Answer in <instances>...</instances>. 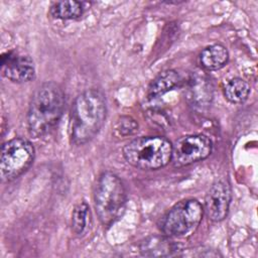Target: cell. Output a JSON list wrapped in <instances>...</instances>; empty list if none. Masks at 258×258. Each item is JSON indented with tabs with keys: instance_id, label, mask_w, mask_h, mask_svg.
Here are the masks:
<instances>
[{
	"instance_id": "obj_8",
	"label": "cell",
	"mask_w": 258,
	"mask_h": 258,
	"mask_svg": "<svg viewBox=\"0 0 258 258\" xmlns=\"http://www.w3.org/2000/svg\"><path fill=\"white\" fill-rule=\"evenodd\" d=\"M232 200L231 185L226 179L216 180L205 197V212L212 222L223 221L230 209Z\"/></svg>"
},
{
	"instance_id": "obj_7",
	"label": "cell",
	"mask_w": 258,
	"mask_h": 258,
	"mask_svg": "<svg viewBox=\"0 0 258 258\" xmlns=\"http://www.w3.org/2000/svg\"><path fill=\"white\" fill-rule=\"evenodd\" d=\"M213 150L211 139L203 134L185 135L172 144L171 163L180 168L208 158Z\"/></svg>"
},
{
	"instance_id": "obj_2",
	"label": "cell",
	"mask_w": 258,
	"mask_h": 258,
	"mask_svg": "<svg viewBox=\"0 0 258 258\" xmlns=\"http://www.w3.org/2000/svg\"><path fill=\"white\" fill-rule=\"evenodd\" d=\"M64 93L54 82L41 84L32 94L27 111L28 133L33 138L48 134L58 123L64 108Z\"/></svg>"
},
{
	"instance_id": "obj_11",
	"label": "cell",
	"mask_w": 258,
	"mask_h": 258,
	"mask_svg": "<svg viewBox=\"0 0 258 258\" xmlns=\"http://www.w3.org/2000/svg\"><path fill=\"white\" fill-rule=\"evenodd\" d=\"M179 247L170 237L153 235L143 239L139 244V251L146 257H166L177 254Z\"/></svg>"
},
{
	"instance_id": "obj_10",
	"label": "cell",
	"mask_w": 258,
	"mask_h": 258,
	"mask_svg": "<svg viewBox=\"0 0 258 258\" xmlns=\"http://www.w3.org/2000/svg\"><path fill=\"white\" fill-rule=\"evenodd\" d=\"M187 98L197 108L208 107L213 99V88L210 80L205 75L194 74L187 81Z\"/></svg>"
},
{
	"instance_id": "obj_15",
	"label": "cell",
	"mask_w": 258,
	"mask_h": 258,
	"mask_svg": "<svg viewBox=\"0 0 258 258\" xmlns=\"http://www.w3.org/2000/svg\"><path fill=\"white\" fill-rule=\"evenodd\" d=\"M250 85L241 78H234L227 82L224 87V96L232 104L244 103L250 94Z\"/></svg>"
},
{
	"instance_id": "obj_4",
	"label": "cell",
	"mask_w": 258,
	"mask_h": 258,
	"mask_svg": "<svg viewBox=\"0 0 258 258\" xmlns=\"http://www.w3.org/2000/svg\"><path fill=\"white\" fill-rule=\"evenodd\" d=\"M94 204L99 221L106 227L122 216L126 205V189L118 175L105 171L99 176L94 190Z\"/></svg>"
},
{
	"instance_id": "obj_9",
	"label": "cell",
	"mask_w": 258,
	"mask_h": 258,
	"mask_svg": "<svg viewBox=\"0 0 258 258\" xmlns=\"http://www.w3.org/2000/svg\"><path fill=\"white\" fill-rule=\"evenodd\" d=\"M2 75L15 83L30 82L35 78V68L32 58L26 54L8 51L1 56Z\"/></svg>"
},
{
	"instance_id": "obj_12",
	"label": "cell",
	"mask_w": 258,
	"mask_h": 258,
	"mask_svg": "<svg viewBox=\"0 0 258 258\" xmlns=\"http://www.w3.org/2000/svg\"><path fill=\"white\" fill-rule=\"evenodd\" d=\"M184 84L182 76L175 70H167L160 73L149 85L147 96L150 100L159 98L160 96L180 88Z\"/></svg>"
},
{
	"instance_id": "obj_13",
	"label": "cell",
	"mask_w": 258,
	"mask_h": 258,
	"mask_svg": "<svg viewBox=\"0 0 258 258\" xmlns=\"http://www.w3.org/2000/svg\"><path fill=\"white\" fill-rule=\"evenodd\" d=\"M228 49L220 43L205 47L200 54V62L207 71H217L222 69L228 62Z\"/></svg>"
},
{
	"instance_id": "obj_17",
	"label": "cell",
	"mask_w": 258,
	"mask_h": 258,
	"mask_svg": "<svg viewBox=\"0 0 258 258\" xmlns=\"http://www.w3.org/2000/svg\"><path fill=\"white\" fill-rule=\"evenodd\" d=\"M114 133L119 137H127L138 131V123L130 116H120L114 126Z\"/></svg>"
},
{
	"instance_id": "obj_5",
	"label": "cell",
	"mask_w": 258,
	"mask_h": 258,
	"mask_svg": "<svg viewBox=\"0 0 258 258\" xmlns=\"http://www.w3.org/2000/svg\"><path fill=\"white\" fill-rule=\"evenodd\" d=\"M204 209L196 199H184L177 202L162 218L160 229L170 238L190 234L200 225Z\"/></svg>"
},
{
	"instance_id": "obj_6",
	"label": "cell",
	"mask_w": 258,
	"mask_h": 258,
	"mask_svg": "<svg viewBox=\"0 0 258 258\" xmlns=\"http://www.w3.org/2000/svg\"><path fill=\"white\" fill-rule=\"evenodd\" d=\"M35 150L32 143L22 137L6 141L1 150L0 175L3 181H11L24 173L32 164Z\"/></svg>"
},
{
	"instance_id": "obj_14",
	"label": "cell",
	"mask_w": 258,
	"mask_h": 258,
	"mask_svg": "<svg viewBox=\"0 0 258 258\" xmlns=\"http://www.w3.org/2000/svg\"><path fill=\"white\" fill-rule=\"evenodd\" d=\"M90 3L79 1H58L53 2L49 7V14L56 19L71 20L82 16L86 10V6Z\"/></svg>"
},
{
	"instance_id": "obj_16",
	"label": "cell",
	"mask_w": 258,
	"mask_h": 258,
	"mask_svg": "<svg viewBox=\"0 0 258 258\" xmlns=\"http://www.w3.org/2000/svg\"><path fill=\"white\" fill-rule=\"evenodd\" d=\"M90 218V207L86 202H80L72 213V230L77 235H82L87 227Z\"/></svg>"
},
{
	"instance_id": "obj_1",
	"label": "cell",
	"mask_w": 258,
	"mask_h": 258,
	"mask_svg": "<svg viewBox=\"0 0 258 258\" xmlns=\"http://www.w3.org/2000/svg\"><path fill=\"white\" fill-rule=\"evenodd\" d=\"M107 115L105 95L98 89H89L81 93L74 101L71 120V141L83 145L91 141L102 128Z\"/></svg>"
},
{
	"instance_id": "obj_3",
	"label": "cell",
	"mask_w": 258,
	"mask_h": 258,
	"mask_svg": "<svg viewBox=\"0 0 258 258\" xmlns=\"http://www.w3.org/2000/svg\"><path fill=\"white\" fill-rule=\"evenodd\" d=\"M172 144L161 136H142L128 142L122 150L123 157L131 166L142 170H156L171 159Z\"/></svg>"
}]
</instances>
